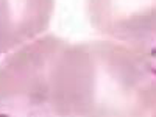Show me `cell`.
<instances>
[{
	"instance_id": "1",
	"label": "cell",
	"mask_w": 156,
	"mask_h": 117,
	"mask_svg": "<svg viewBox=\"0 0 156 117\" xmlns=\"http://www.w3.org/2000/svg\"><path fill=\"white\" fill-rule=\"evenodd\" d=\"M50 103L59 117H144L137 50L111 39L69 44L53 67Z\"/></svg>"
},
{
	"instance_id": "2",
	"label": "cell",
	"mask_w": 156,
	"mask_h": 117,
	"mask_svg": "<svg viewBox=\"0 0 156 117\" xmlns=\"http://www.w3.org/2000/svg\"><path fill=\"white\" fill-rule=\"evenodd\" d=\"M69 44L58 34L44 33L3 55L0 61V114L53 115L51 73Z\"/></svg>"
},
{
	"instance_id": "3",
	"label": "cell",
	"mask_w": 156,
	"mask_h": 117,
	"mask_svg": "<svg viewBox=\"0 0 156 117\" xmlns=\"http://www.w3.org/2000/svg\"><path fill=\"white\" fill-rule=\"evenodd\" d=\"M86 14L103 39L136 45L156 34V0H86Z\"/></svg>"
},
{
	"instance_id": "4",
	"label": "cell",
	"mask_w": 156,
	"mask_h": 117,
	"mask_svg": "<svg viewBox=\"0 0 156 117\" xmlns=\"http://www.w3.org/2000/svg\"><path fill=\"white\" fill-rule=\"evenodd\" d=\"M56 0H0V56L47 33Z\"/></svg>"
},
{
	"instance_id": "5",
	"label": "cell",
	"mask_w": 156,
	"mask_h": 117,
	"mask_svg": "<svg viewBox=\"0 0 156 117\" xmlns=\"http://www.w3.org/2000/svg\"><path fill=\"white\" fill-rule=\"evenodd\" d=\"M133 47L139 53L142 73H144V115L154 117L156 115V34Z\"/></svg>"
}]
</instances>
